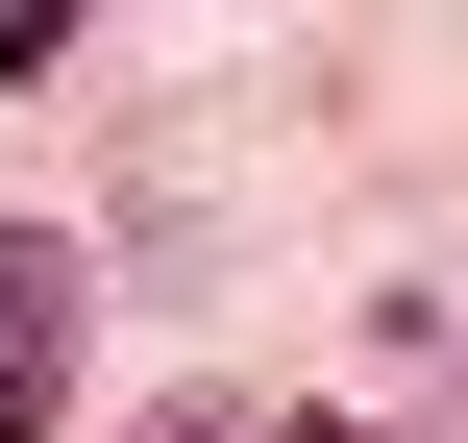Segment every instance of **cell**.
<instances>
[{"label": "cell", "mask_w": 468, "mask_h": 443, "mask_svg": "<svg viewBox=\"0 0 468 443\" xmlns=\"http://www.w3.org/2000/svg\"><path fill=\"white\" fill-rule=\"evenodd\" d=\"M74 321H99V271L49 222H0V443H74Z\"/></svg>", "instance_id": "6da1fadb"}, {"label": "cell", "mask_w": 468, "mask_h": 443, "mask_svg": "<svg viewBox=\"0 0 468 443\" xmlns=\"http://www.w3.org/2000/svg\"><path fill=\"white\" fill-rule=\"evenodd\" d=\"M123 443H370V419H296V395H173V419H123Z\"/></svg>", "instance_id": "7a4b0ae2"}]
</instances>
